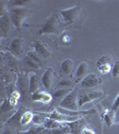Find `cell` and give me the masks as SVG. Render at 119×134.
<instances>
[{"mask_svg": "<svg viewBox=\"0 0 119 134\" xmlns=\"http://www.w3.org/2000/svg\"><path fill=\"white\" fill-rule=\"evenodd\" d=\"M63 25H64V21L61 20L60 14L54 13L47 20L46 23L41 28V30H40L39 34H40V35L41 34H56V35H59L62 32Z\"/></svg>", "mask_w": 119, "mask_h": 134, "instance_id": "6da1fadb", "label": "cell"}, {"mask_svg": "<svg viewBox=\"0 0 119 134\" xmlns=\"http://www.w3.org/2000/svg\"><path fill=\"white\" fill-rule=\"evenodd\" d=\"M33 116L34 114L30 111H26L24 114H23L21 116V125L23 126H26L29 124H31L33 120Z\"/></svg>", "mask_w": 119, "mask_h": 134, "instance_id": "7402d4cb", "label": "cell"}, {"mask_svg": "<svg viewBox=\"0 0 119 134\" xmlns=\"http://www.w3.org/2000/svg\"><path fill=\"white\" fill-rule=\"evenodd\" d=\"M24 50V40L23 38H16L11 42L10 51L14 55H21Z\"/></svg>", "mask_w": 119, "mask_h": 134, "instance_id": "ba28073f", "label": "cell"}, {"mask_svg": "<svg viewBox=\"0 0 119 134\" xmlns=\"http://www.w3.org/2000/svg\"><path fill=\"white\" fill-rule=\"evenodd\" d=\"M105 64H111V58H110L109 55H105V57H101L100 59L99 60L97 65L101 66V65H105Z\"/></svg>", "mask_w": 119, "mask_h": 134, "instance_id": "83f0119b", "label": "cell"}, {"mask_svg": "<svg viewBox=\"0 0 119 134\" xmlns=\"http://www.w3.org/2000/svg\"><path fill=\"white\" fill-rule=\"evenodd\" d=\"M119 108V95L117 96V98L115 100V102L113 104V105H112V110H114V111H116Z\"/></svg>", "mask_w": 119, "mask_h": 134, "instance_id": "d6a6232c", "label": "cell"}, {"mask_svg": "<svg viewBox=\"0 0 119 134\" xmlns=\"http://www.w3.org/2000/svg\"><path fill=\"white\" fill-rule=\"evenodd\" d=\"M58 85H59L60 87H63L64 88H70L73 86V82L70 81V80L64 79V80H62Z\"/></svg>", "mask_w": 119, "mask_h": 134, "instance_id": "f546056e", "label": "cell"}, {"mask_svg": "<svg viewBox=\"0 0 119 134\" xmlns=\"http://www.w3.org/2000/svg\"><path fill=\"white\" fill-rule=\"evenodd\" d=\"M71 132V129L68 125H64L57 129L46 130V134H68Z\"/></svg>", "mask_w": 119, "mask_h": 134, "instance_id": "ffe728a7", "label": "cell"}, {"mask_svg": "<svg viewBox=\"0 0 119 134\" xmlns=\"http://www.w3.org/2000/svg\"><path fill=\"white\" fill-rule=\"evenodd\" d=\"M10 97H11V98H15V99L18 100V99L20 98V97H21V93L19 91H13Z\"/></svg>", "mask_w": 119, "mask_h": 134, "instance_id": "e575fe53", "label": "cell"}, {"mask_svg": "<svg viewBox=\"0 0 119 134\" xmlns=\"http://www.w3.org/2000/svg\"><path fill=\"white\" fill-rule=\"evenodd\" d=\"M25 112H26L25 107H21V108H20L18 111H17V113L9 120L8 124H9L10 126H17V125H21V116H23V114H24Z\"/></svg>", "mask_w": 119, "mask_h": 134, "instance_id": "2e32d148", "label": "cell"}, {"mask_svg": "<svg viewBox=\"0 0 119 134\" xmlns=\"http://www.w3.org/2000/svg\"><path fill=\"white\" fill-rule=\"evenodd\" d=\"M60 107L64 108L66 110H70V111H78L79 108V98H78V91L77 88H73L67 96L59 104Z\"/></svg>", "mask_w": 119, "mask_h": 134, "instance_id": "277c9868", "label": "cell"}, {"mask_svg": "<svg viewBox=\"0 0 119 134\" xmlns=\"http://www.w3.org/2000/svg\"><path fill=\"white\" fill-rule=\"evenodd\" d=\"M31 11V9L27 8L26 6H14V8L10 10L11 21H12L13 24L16 27L17 30L20 31L26 18L29 16Z\"/></svg>", "mask_w": 119, "mask_h": 134, "instance_id": "7a4b0ae2", "label": "cell"}, {"mask_svg": "<svg viewBox=\"0 0 119 134\" xmlns=\"http://www.w3.org/2000/svg\"><path fill=\"white\" fill-rule=\"evenodd\" d=\"M82 14V6L74 5L71 8H67L60 11L59 14L61 16L64 24H73L79 21Z\"/></svg>", "mask_w": 119, "mask_h": 134, "instance_id": "3957f363", "label": "cell"}, {"mask_svg": "<svg viewBox=\"0 0 119 134\" xmlns=\"http://www.w3.org/2000/svg\"><path fill=\"white\" fill-rule=\"evenodd\" d=\"M18 88L20 90V93L23 97H25L27 92L30 90V80L24 74H19L18 82H17Z\"/></svg>", "mask_w": 119, "mask_h": 134, "instance_id": "9c48e42d", "label": "cell"}, {"mask_svg": "<svg viewBox=\"0 0 119 134\" xmlns=\"http://www.w3.org/2000/svg\"><path fill=\"white\" fill-rule=\"evenodd\" d=\"M4 134H17V132H15V131H14L12 128H6L5 132H4Z\"/></svg>", "mask_w": 119, "mask_h": 134, "instance_id": "d590c367", "label": "cell"}, {"mask_svg": "<svg viewBox=\"0 0 119 134\" xmlns=\"http://www.w3.org/2000/svg\"><path fill=\"white\" fill-rule=\"evenodd\" d=\"M27 57L31 58V60H33L34 62H36L38 64L41 65V64H42L41 58H40V55H39L36 51H30L29 53L27 54Z\"/></svg>", "mask_w": 119, "mask_h": 134, "instance_id": "cb8c5ba5", "label": "cell"}, {"mask_svg": "<svg viewBox=\"0 0 119 134\" xmlns=\"http://www.w3.org/2000/svg\"><path fill=\"white\" fill-rule=\"evenodd\" d=\"M81 134H95V131H92L91 129H89V128H84L83 131H82Z\"/></svg>", "mask_w": 119, "mask_h": 134, "instance_id": "836d02e7", "label": "cell"}, {"mask_svg": "<svg viewBox=\"0 0 119 134\" xmlns=\"http://www.w3.org/2000/svg\"><path fill=\"white\" fill-rule=\"evenodd\" d=\"M44 126L47 130H53V129L60 128V127L64 126V125H63L60 122H58V121L47 118L44 122Z\"/></svg>", "mask_w": 119, "mask_h": 134, "instance_id": "44dd1931", "label": "cell"}, {"mask_svg": "<svg viewBox=\"0 0 119 134\" xmlns=\"http://www.w3.org/2000/svg\"><path fill=\"white\" fill-rule=\"evenodd\" d=\"M63 40H64V42H70L71 38L69 36H64V38H63Z\"/></svg>", "mask_w": 119, "mask_h": 134, "instance_id": "8d00e7d4", "label": "cell"}, {"mask_svg": "<svg viewBox=\"0 0 119 134\" xmlns=\"http://www.w3.org/2000/svg\"><path fill=\"white\" fill-rule=\"evenodd\" d=\"M54 71L52 68H47L46 70V72H44L42 76V79H41V81H42V84L43 86L45 87L46 90H50L53 86V83H54Z\"/></svg>", "mask_w": 119, "mask_h": 134, "instance_id": "8fae6325", "label": "cell"}, {"mask_svg": "<svg viewBox=\"0 0 119 134\" xmlns=\"http://www.w3.org/2000/svg\"><path fill=\"white\" fill-rule=\"evenodd\" d=\"M73 90V88H60V90H57L55 93L53 94V98H66V96Z\"/></svg>", "mask_w": 119, "mask_h": 134, "instance_id": "603a6c76", "label": "cell"}, {"mask_svg": "<svg viewBox=\"0 0 119 134\" xmlns=\"http://www.w3.org/2000/svg\"><path fill=\"white\" fill-rule=\"evenodd\" d=\"M11 18L7 14H4L1 16V20H0V31H1L2 36H6L9 33L11 23H10Z\"/></svg>", "mask_w": 119, "mask_h": 134, "instance_id": "4fadbf2b", "label": "cell"}, {"mask_svg": "<svg viewBox=\"0 0 119 134\" xmlns=\"http://www.w3.org/2000/svg\"><path fill=\"white\" fill-rule=\"evenodd\" d=\"M89 71H90V67L87 63L83 62L79 64L77 70H76V76L78 79H82V78L87 76Z\"/></svg>", "mask_w": 119, "mask_h": 134, "instance_id": "ac0fdd59", "label": "cell"}, {"mask_svg": "<svg viewBox=\"0 0 119 134\" xmlns=\"http://www.w3.org/2000/svg\"><path fill=\"white\" fill-rule=\"evenodd\" d=\"M39 88H40V81H39L38 75L36 73H31V77H30V91L31 94L35 92H38Z\"/></svg>", "mask_w": 119, "mask_h": 134, "instance_id": "e0dca14e", "label": "cell"}, {"mask_svg": "<svg viewBox=\"0 0 119 134\" xmlns=\"http://www.w3.org/2000/svg\"><path fill=\"white\" fill-rule=\"evenodd\" d=\"M101 81H102L98 75L95 74V73H90V74L87 75L84 78L82 84H83V87L84 88H93L100 84Z\"/></svg>", "mask_w": 119, "mask_h": 134, "instance_id": "30bf717a", "label": "cell"}, {"mask_svg": "<svg viewBox=\"0 0 119 134\" xmlns=\"http://www.w3.org/2000/svg\"><path fill=\"white\" fill-rule=\"evenodd\" d=\"M112 72L115 77H118L119 76V60L115 63V65L112 68Z\"/></svg>", "mask_w": 119, "mask_h": 134, "instance_id": "4dcf8cb0", "label": "cell"}, {"mask_svg": "<svg viewBox=\"0 0 119 134\" xmlns=\"http://www.w3.org/2000/svg\"><path fill=\"white\" fill-rule=\"evenodd\" d=\"M46 120H47L46 117H45V116L43 115V114H42L41 113H38V114H34L33 120H32V122H33L35 124L40 125V124H44L45 121H46Z\"/></svg>", "mask_w": 119, "mask_h": 134, "instance_id": "d4e9b609", "label": "cell"}, {"mask_svg": "<svg viewBox=\"0 0 119 134\" xmlns=\"http://www.w3.org/2000/svg\"><path fill=\"white\" fill-rule=\"evenodd\" d=\"M46 118L48 119H53V120L58 121V122H74L79 119V116H70V115H66L64 114L60 113L58 110H56V111H53L52 113H47V114H43L41 113Z\"/></svg>", "mask_w": 119, "mask_h": 134, "instance_id": "5b68a950", "label": "cell"}, {"mask_svg": "<svg viewBox=\"0 0 119 134\" xmlns=\"http://www.w3.org/2000/svg\"><path fill=\"white\" fill-rule=\"evenodd\" d=\"M104 121L107 125V127H111L116 121V111L111 109L110 111L107 112L104 115Z\"/></svg>", "mask_w": 119, "mask_h": 134, "instance_id": "d6986e66", "label": "cell"}, {"mask_svg": "<svg viewBox=\"0 0 119 134\" xmlns=\"http://www.w3.org/2000/svg\"><path fill=\"white\" fill-rule=\"evenodd\" d=\"M32 47H34L35 51L41 57L46 58V59L50 57L51 50H50V48L47 47V45H46L45 43H43L41 41H39V40L38 41H34L32 43Z\"/></svg>", "mask_w": 119, "mask_h": 134, "instance_id": "52a82bcc", "label": "cell"}, {"mask_svg": "<svg viewBox=\"0 0 119 134\" xmlns=\"http://www.w3.org/2000/svg\"><path fill=\"white\" fill-rule=\"evenodd\" d=\"M73 69V62L71 59L67 58V59L64 60V61L62 62V64H61V72H62V74L67 76V75L72 73Z\"/></svg>", "mask_w": 119, "mask_h": 134, "instance_id": "9a60e30c", "label": "cell"}, {"mask_svg": "<svg viewBox=\"0 0 119 134\" xmlns=\"http://www.w3.org/2000/svg\"><path fill=\"white\" fill-rule=\"evenodd\" d=\"M99 71L101 73H109V72L112 71V67H111V64H105V65H101V66H99Z\"/></svg>", "mask_w": 119, "mask_h": 134, "instance_id": "f1b7e54d", "label": "cell"}, {"mask_svg": "<svg viewBox=\"0 0 119 134\" xmlns=\"http://www.w3.org/2000/svg\"><path fill=\"white\" fill-rule=\"evenodd\" d=\"M14 107L12 105V104L10 103V100L9 99H6L5 101H4L3 103H2V105H1V110L3 113H6V112H8L10 111V110L14 109Z\"/></svg>", "mask_w": 119, "mask_h": 134, "instance_id": "484cf974", "label": "cell"}, {"mask_svg": "<svg viewBox=\"0 0 119 134\" xmlns=\"http://www.w3.org/2000/svg\"><path fill=\"white\" fill-rule=\"evenodd\" d=\"M15 6H24L25 4L29 3V1H25V0H15V1H12Z\"/></svg>", "mask_w": 119, "mask_h": 134, "instance_id": "1f68e13d", "label": "cell"}, {"mask_svg": "<svg viewBox=\"0 0 119 134\" xmlns=\"http://www.w3.org/2000/svg\"><path fill=\"white\" fill-rule=\"evenodd\" d=\"M104 95V92L102 90H93V91L87 92L85 94L82 95L79 98V107H83L85 104H88L91 101L101 98Z\"/></svg>", "mask_w": 119, "mask_h": 134, "instance_id": "8992f818", "label": "cell"}, {"mask_svg": "<svg viewBox=\"0 0 119 134\" xmlns=\"http://www.w3.org/2000/svg\"><path fill=\"white\" fill-rule=\"evenodd\" d=\"M71 129V132L77 134L82 132V131L86 128V122L83 121V119H78L74 122H71L67 124Z\"/></svg>", "mask_w": 119, "mask_h": 134, "instance_id": "5bb4252c", "label": "cell"}, {"mask_svg": "<svg viewBox=\"0 0 119 134\" xmlns=\"http://www.w3.org/2000/svg\"><path fill=\"white\" fill-rule=\"evenodd\" d=\"M31 99L33 101H37V102H42L44 104H47V103L51 102L52 96L50 94H48L47 92L40 91V92H35V93H33V94H31Z\"/></svg>", "mask_w": 119, "mask_h": 134, "instance_id": "7c38bea8", "label": "cell"}, {"mask_svg": "<svg viewBox=\"0 0 119 134\" xmlns=\"http://www.w3.org/2000/svg\"><path fill=\"white\" fill-rule=\"evenodd\" d=\"M24 63L27 64L28 66L31 67V68H32V69H40V64H38L36 62H34L33 60H31V58H29L27 57L24 58Z\"/></svg>", "mask_w": 119, "mask_h": 134, "instance_id": "4316f807", "label": "cell"}]
</instances>
